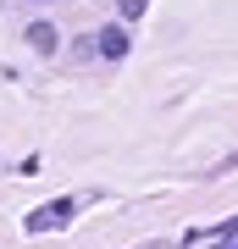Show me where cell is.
Listing matches in <instances>:
<instances>
[{
    "instance_id": "cell-1",
    "label": "cell",
    "mask_w": 238,
    "mask_h": 249,
    "mask_svg": "<svg viewBox=\"0 0 238 249\" xmlns=\"http://www.w3.org/2000/svg\"><path fill=\"white\" fill-rule=\"evenodd\" d=\"M67 216H72V205H67V199H50V205H39L22 227H28V232H50V227H67Z\"/></svg>"
},
{
    "instance_id": "cell-2",
    "label": "cell",
    "mask_w": 238,
    "mask_h": 249,
    "mask_svg": "<svg viewBox=\"0 0 238 249\" xmlns=\"http://www.w3.org/2000/svg\"><path fill=\"white\" fill-rule=\"evenodd\" d=\"M28 45H34V50H55V28L50 22H34V28H28Z\"/></svg>"
},
{
    "instance_id": "cell-3",
    "label": "cell",
    "mask_w": 238,
    "mask_h": 249,
    "mask_svg": "<svg viewBox=\"0 0 238 249\" xmlns=\"http://www.w3.org/2000/svg\"><path fill=\"white\" fill-rule=\"evenodd\" d=\"M100 50H106V55H122L128 50V34H122V28H106V34H100Z\"/></svg>"
},
{
    "instance_id": "cell-4",
    "label": "cell",
    "mask_w": 238,
    "mask_h": 249,
    "mask_svg": "<svg viewBox=\"0 0 238 249\" xmlns=\"http://www.w3.org/2000/svg\"><path fill=\"white\" fill-rule=\"evenodd\" d=\"M144 6H150V0H122V17L133 22V17H144Z\"/></svg>"
}]
</instances>
